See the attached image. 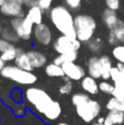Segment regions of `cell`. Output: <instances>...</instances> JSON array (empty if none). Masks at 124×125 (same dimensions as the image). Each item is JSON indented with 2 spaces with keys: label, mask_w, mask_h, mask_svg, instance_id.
<instances>
[{
  "label": "cell",
  "mask_w": 124,
  "mask_h": 125,
  "mask_svg": "<svg viewBox=\"0 0 124 125\" xmlns=\"http://www.w3.org/2000/svg\"><path fill=\"white\" fill-rule=\"evenodd\" d=\"M1 30H2V28H1V25H0V32H1Z\"/></svg>",
  "instance_id": "ee69618b"
},
{
  "label": "cell",
  "mask_w": 124,
  "mask_h": 125,
  "mask_svg": "<svg viewBox=\"0 0 124 125\" xmlns=\"http://www.w3.org/2000/svg\"><path fill=\"white\" fill-rule=\"evenodd\" d=\"M14 65L18 67H20L21 69H24L26 71H33L34 68H33L32 64H31L30 59H29L28 55H26V52H23V51L20 50L19 54H18L17 58L14 61Z\"/></svg>",
  "instance_id": "d6986e66"
},
{
  "label": "cell",
  "mask_w": 124,
  "mask_h": 125,
  "mask_svg": "<svg viewBox=\"0 0 124 125\" xmlns=\"http://www.w3.org/2000/svg\"><path fill=\"white\" fill-rule=\"evenodd\" d=\"M14 47H15L14 44L10 43V42L6 41L4 39L0 37V54L7 52V51H9V50H12V48H14Z\"/></svg>",
  "instance_id": "836d02e7"
},
{
  "label": "cell",
  "mask_w": 124,
  "mask_h": 125,
  "mask_svg": "<svg viewBox=\"0 0 124 125\" xmlns=\"http://www.w3.org/2000/svg\"><path fill=\"white\" fill-rule=\"evenodd\" d=\"M26 55H28L29 59H30L34 69L43 68V67H45L47 65V57H46V55L44 53L40 52V51H36V50L28 51Z\"/></svg>",
  "instance_id": "7c38bea8"
},
{
  "label": "cell",
  "mask_w": 124,
  "mask_h": 125,
  "mask_svg": "<svg viewBox=\"0 0 124 125\" xmlns=\"http://www.w3.org/2000/svg\"><path fill=\"white\" fill-rule=\"evenodd\" d=\"M110 79L112 80L114 87H115L113 93H112V97L124 101V73L119 70L116 66H113L111 69Z\"/></svg>",
  "instance_id": "30bf717a"
},
{
  "label": "cell",
  "mask_w": 124,
  "mask_h": 125,
  "mask_svg": "<svg viewBox=\"0 0 124 125\" xmlns=\"http://www.w3.org/2000/svg\"><path fill=\"white\" fill-rule=\"evenodd\" d=\"M108 43H109L110 45H112V46H115V45H118V44H120L119 43V41H118V39L115 37V35H114L111 31H110L109 36H108Z\"/></svg>",
  "instance_id": "e575fe53"
},
{
  "label": "cell",
  "mask_w": 124,
  "mask_h": 125,
  "mask_svg": "<svg viewBox=\"0 0 124 125\" xmlns=\"http://www.w3.org/2000/svg\"><path fill=\"white\" fill-rule=\"evenodd\" d=\"M120 18H119L116 11L110 10V9L105 8L102 12V22L104 23V25L107 26L109 30H112L114 26L116 25V23L119 22Z\"/></svg>",
  "instance_id": "9a60e30c"
},
{
  "label": "cell",
  "mask_w": 124,
  "mask_h": 125,
  "mask_svg": "<svg viewBox=\"0 0 124 125\" xmlns=\"http://www.w3.org/2000/svg\"><path fill=\"white\" fill-rule=\"evenodd\" d=\"M0 75L6 79L22 86H32L37 81V77L33 71H26L15 65H6L1 69Z\"/></svg>",
  "instance_id": "277c9868"
},
{
  "label": "cell",
  "mask_w": 124,
  "mask_h": 125,
  "mask_svg": "<svg viewBox=\"0 0 124 125\" xmlns=\"http://www.w3.org/2000/svg\"><path fill=\"white\" fill-rule=\"evenodd\" d=\"M76 113L85 123H91L98 119L101 113V104L97 100L90 98L85 103L76 105Z\"/></svg>",
  "instance_id": "5b68a950"
},
{
  "label": "cell",
  "mask_w": 124,
  "mask_h": 125,
  "mask_svg": "<svg viewBox=\"0 0 124 125\" xmlns=\"http://www.w3.org/2000/svg\"><path fill=\"white\" fill-rule=\"evenodd\" d=\"M92 125H103V124H99V123H94V124H92Z\"/></svg>",
  "instance_id": "7bdbcfd3"
},
{
  "label": "cell",
  "mask_w": 124,
  "mask_h": 125,
  "mask_svg": "<svg viewBox=\"0 0 124 125\" xmlns=\"http://www.w3.org/2000/svg\"><path fill=\"white\" fill-rule=\"evenodd\" d=\"M105 108L109 111H120V112H124V101L120 99L112 97L108 100Z\"/></svg>",
  "instance_id": "cb8c5ba5"
},
{
  "label": "cell",
  "mask_w": 124,
  "mask_h": 125,
  "mask_svg": "<svg viewBox=\"0 0 124 125\" xmlns=\"http://www.w3.org/2000/svg\"><path fill=\"white\" fill-rule=\"evenodd\" d=\"M23 95L33 110L43 117L47 115L55 103V100L52 99L47 91L39 87H29L23 92Z\"/></svg>",
  "instance_id": "7a4b0ae2"
},
{
  "label": "cell",
  "mask_w": 124,
  "mask_h": 125,
  "mask_svg": "<svg viewBox=\"0 0 124 125\" xmlns=\"http://www.w3.org/2000/svg\"><path fill=\"white\" fill-rule=\"evenodd\" d=\"M110 31L115 35V37L118 39L119 43L124 44V20L120 19L119 20V22L116 23V25Z\"/></svg>",
  "instance_id": "d4e9b609"
},
{
  "label": "cell",
  "mask_w": 124,
  "mask_h": 125,
  "mask_svg": "<svg viewBox=\"0 0 124 125\" xmlns=\"http://www.w3.org/2000/svg\"><path fill=\"white\" fill-rule=\"evenodd\" d=\"M72 91V80H67L65 83H63L59 87V93L63 95L70 94Z\"/></svg>",
  "instance_id": "4dcf8cb0"
},
{
  "label": "cell",
  "mask_w": 124,
  "mask_h": 125,
  "mask_svg": "<svg viewBox=\"0 0 124 125\" xmlns=\"http://www.w3.org/2000/svg\"><path fill=\"white\" fill-rule=\"evenodd\" d=\"M105 7L110 10L118 11L121 8V0H104Z\"/></svg>",
  "instance_id": "d6a6232c"
},
{
  "label": "cell",
  "mask_w": 124,
  "mask_h": 125,
  "mask_svg": "<svg viewBox=\"0 0 124 125\" xmlns=\"http://www.w3.org/2000/svg\"><path fill=\"white\" fill-rule=\"evenodd\" d=\"M33 37L35 42L42 46H48L53 42V31L51 26L46 23H41L34 26L33 31Z\"/></svg>",
  "instance_id": "ba28073f"
},
{
  "label": "cell",
  "mask_w": 124,
  "mask_h": 125,
  "mask_svg": "<svg viewBox=\"0 0 124 125\" xmlns=\"http://www.w3.org/2000/svg\"><path fill=\"white\" fill-rule=\"evenodd\" d=\"M6 66V62H4L3 61H2V58H1V56H0V71H1V69L3 68V67Z\"/></svg>",
  "instance_id": "f35d334b"
},
{
  "label": "cell",
  "mask_w": 124,
  "mask_h": 125,
  "mask_svg": "<svg viewBox=\"0 0 124 125\" xmlns=\"http://www.w3.org/2000/svg\"><path fill=\"white\" fill-rule=\"evenodd\" d=\"M10 1L17 2V3H20V4H23V0H10Z\"/></svg>",
  "instance_id": "ab89813d"
},
{
  "label": "cell",
  "mask_w": 124,
  "mask_h": 125,
  "mask_svg": "<svg viewBox=\"0 0 124 125\" xmlns=\"http://www.w3.org/2000/svg\"><path fill=\"white\" fill-rule=\"evenodd\" d=\"M37 1H39V0H23V7L30 9V8H32V7L37 6Z\"/></svg>",
  "instance_id": "d590c367"
},
{
  "label": "cell",
  "mask_w": 124,
  "mask_h": 125,
  "mask_svg": "<svg viewBox=\"0 0 124 125\" xmlns=\"http://www.w3.org/2000/svg\"><path fill=\"white\" fill-rule=\"evenodd\" d=\"M20 50L15 46L14 48H12V50H9L7 51V52L2 53V54H0V56H1L2 61L4 62H14L15 58H17L18 54H19Z\"/></svg>",
  "instance_id": "4316f807"
},
{
  "label": "cell",
  "mask_w": 124,
  "mask_h": 125,
  "mask_svg": "<svg viewBox=\"0 0 124 125\" xmlns=\"http://www.w3.org/2000/svg\"><path fill=\"white\" fill-rule=\"evenodd\" d=\"M97 123H99V124H103V123H104V117L99 116V117H98V120H97Z\"/></svg>",
  "instance_id": "74e56055"
},
{
  "label": "cell",
  "mask_w": 124,
  "mask_h": 125,
  "mask_svg": "<svg viewBox=\"0 0 124 125\" xmlns=\"http://www.w3.org/2000/svg\"><path fill=\"white\" fill-rule=\"evenodd\" d=\"M10 26L14 30L19 39L22 41H30L33 37V31L35 25L26 15L11 19Z\"/></svg>",
  "instance_id": "8992f818"
},
{
  "label": "cell",
  "mask_w": 124,
  "mask_h": 125,
  "mask_svg": "<svg viewBox=\"0 0 124 125\" xmlns=\"http://www.w3.org/2000/svg\"><path fill=\"white\" fill-rule=\"evenodd\" d=\"M0 37L4 39L6 41L10 42L12 44H17L20 41L19 36L17 35V33L14 32L11 26H6V28H2L1 32H0Z\"/></svg>",
  "instance_id": "44dd1931"
},
{
  "label": "cell",
  "mask_w": 124,
  "mask_h": 125,
  "mask_svg": "<svg viewBox=\"0 0 124 125\" xmlns=\"http://www.w3.org/2000/svg\"><path fill=\"white\" fill-rule=\"evenodd\" d=\"M100 57V65H101V78L103 80H109L111 78V69L113 67V62L108 55H101Z\"/></svg>",
  "instance_id": "2e32d148"
},
{
  "label": "cell",
  "mask_w": 124,
  "mask_h": 125,
  "mask_svg": "<svg viewBox=\"0 0 124 125\" xmlns=\"http://www.w3.org/2000/svg\"><path fill=\"white\" fill-rule=\"evenodd\" d=\"M56 125H70V124L66 123V122H59V123H57Z\"/></svg>",
  "instance_id": "b9f144b4"
},
{
  "label": "cell",
  "mask_w": 124,
  "mask_h": 125,
  "mask_svg": "<svg viewBox=\"0 0 124 125\" xmlns=\"http://www.w3.org/2000/svg\"><path fill=\"white\" fill-rule=\"evenodd\" d=\"M53 2H54V0H39L37 1V6L44 12H50V10L53 8Z\"/></svg>",
  "instance_id": "1f68e13d"
},
{
  "label": "cell",
  "mask_w": 124,
  "mask_h": 125,
  "mask_svg": "<svg viewBox=\"0 0 124 125\" xmlns=\"http://www.w3.org/2000/svg\"><path fill=\"white\" fill-rule=\"evenodd\" d=\"M0 13L3 14L4 17L11 18V19L23 17L24 15L23 4H20V3H17V2L8 0L3 6L0 7Z\"/></svg>",
  "instance_id": "8fae6325"
},
{
  "label": "cell",
  "mask_w": 124,
  "mask_h": 125,
  "mask_svg": "<svg viewBox=\"0 0 124 125\" xmlns=\"http://www.w3.org/2000/svg\"><path fill=\"white\" fill-rule=\"evenodd\" d=\"M90 99L89 94L86 92H76L72 95V103L74 104L75 106L79 105V104H83L85 103L86 101Z\"/></svg>",
  "instance_id": "83f0119b"
},
{
  "label": "cell",
  "mask_w": 124,
  "mask_h": 125,
  "mask_svg": "<svg viewBox=\"0 0 124 125\" xmlns=\"http://www.w3.org/2000/svg\"><path fill=\"white\" fill-rule=\"evenodd\" d=\"M51 23L62 35L77 39L75 30V17L72 10L64 4L54 6L48 12Z\"/></svg>",
  "instance_id": "6da1fadb"
},
{
  "label": "cell",
  "mask_w": 124,
  "mask_h": 125,
  "mask_svg": "<svg viewBox=\"0 0 124 125\" xmlns=\"http://www.w3.org/2000/svg\"><path fill=\"white\" fill-rule=\"evenodd\" d=\"M75 30L77 40L86 44L94 37L97 31L96 19L87 13H78L75 15Z\"/></svg>",
  "instance_id": "3957f363"
},
{
  "label": "cell",
  "mask_w": 124,
  "mask_h": 125,
  "mask_svg": "<svg viewBox=\"0 0 124 125\" xmlns=\"http://www.w3.org/2000/svg\"><path fill=\"white\" fill-rule=\"evenodd\" d=\"M111 54L112 57L118 62L124 64V44H118V45L113 46Z\"/></svg>",
  "instance_id": "484cf974"
},
{
  "label": "cell",
  "mask_w": 124,
  "mask_h": 125,
  "mask_svg": "<svg viewBox=\"0 0 124 125\" xmlns=\"http://www.w3.org/2000/svg\"><path fill=\"white\" fill-rule=\"evenodd\" d=\"M81 42L78 41L77 39H70L65 35H59L56 40H55L53 47L56 53L59 54H66V53H72V52H78L81 47Z\"/></svg>",
  "instance_id": "52a82bcc"
},
{
  "label": "cell",
  "mask_w": 124,
  "mask_h": 125,
  "mask_svg": "<svg viewBox=\"0 0 124 125\" xmlns=\"http://www.w3.org/2000/svg\"><path fill=\"white\" fill-rule=\"evenodd\" d=\"M7 1H8V0H0V7H2V6H3V4L6 3Z\"/></svg>",
  "instance_id": "60d3db41"
},
{
  "label": "cell",
  "mask_w": 124,
  "mask_h": 125,
  "mask_svg": "<svg viewBox=\"0 0 124 125\" xmlns=\"http://www.w3.org/2000/svg\"><path fill=\"white\" fill-rule=\"evenodd\" d=\"M65 77L72 81H80L86 76V70L83 66L76 64L75 62H67L62 65Z\"/></svg>",
  "instance_id": "9c48e42d"
},
{
  "label": "cell",
  "mask_w": 124,
  "mask_h": 125,
  "mask_svg": "<svg viewBox=\"0 0 124 125\" xmlns=\"http://www.w3.org/2000/svg\"><path fill=\"white\" fill-rule=\"evenodd\" d=\"M115 66L118 67V69L120 71H123V73H124V64H123V62H118Z\"/></svg>",
  "instance_id": "8d00e7d4"
},
{
  "label": "cell",
  "mask_w": 124,
  "mask_h": 125,
  "mask_svg": "<svg viewBox=\"0 0 124 125\" xmlns=\"http://www.w3.org/2000/svg\"><path fill=\"white\" fill-rule=\"evenodd\" d=\"M78 58V52H72V53H66V54H59L54 58L53 62L62 66L63 64L67 62H75Z\"/></svg>",
  "instance_id": "603a6c76"
},
{
  "label": "cell",
  "mask_w": 124,
  "mask_h": 125,
  "mask_svg": "<svg viewBox=\"0 0 124 125\" xmlns=\"http://www.w3.org/2000/svg\"><path fill=\"white\" fill-rule=\"evenodd\" d=\"M64 2H65V6L72 11H78L81 8L83 0H64Z\"/></svg>",
  "instance_id": "f546056e"
},
{
  "label": "cell",
  "mask_w": 124,
  "mask_h": 125,
  "mask_svg": "<svg viewBox=\"0 0 124 125\" xmlns=\"http://www.w3.org/2000/svg\"><path fill=\"white\" fill-rule=\"evenodd\" d=\"M87 71L88 75L93 77L94 79H100L102 73H101V65H100V57L97 55H92L89 57L87 62Z\"/></svg>",
  "instance_id": "5bb4252c"
},
{
  "label": "cell",
  "mask_w": 124,
  "mask_h": 125,
  "mask_svg": "<svg viewBox=\"0 0 124 125\" xmlns=\"http://www.w3.org/2000/svg\"><path fill=\"white\" fill-rule=\"evenodd\" d=\"M44 71L45 73L51 78H61V77H65L64 70L62 68V66L55 64V62H50L44 67Z\"/></svg>",
  "instance_id": "ffe728a7"
},
{
  "label": "cell",
  "mask_w": 124,
  "mask_h": 125,
  "mask_svg": "<svg viewBox=\"0 0 124 125\" xmlns=\"http://www.w3.org/2000/svg\"><path fill=\"white\" fill-rule=\"evenodd\" d=\"M124 123V112L120 111H109L104 117L103 125H121Z\"/></svg>",
  "instance_id": "ac0fdd59"
},
{
  "label": "cell",
  "mask_w": 124,
  "mask_h": 125,
  "mask_svg": "<svg viewBox=\"0 0 124 125\" xmlns=\"http://www.w3.org/2000/svg\"><path fill=\"white\" fill-rule=\"evenodd\" d=\"M26 17L32 21L34 25H39V24L43 23V18H44V11L40 8L39 6L32 7V8L28 9L26 11Z\"/></svg>",
  "instance_id": "e0dca14e"
},
{
  "label": "cell",
  "mask_w": 124,
  "mask_h": 125,
  "mask_svg": "<svg viewBox=\"0 0 124 125\" xmlns=\"http://www.w3.org/2000/svg\"><path fill=\"white\" fill-rule=\"evenodd\" d=\"M80 86L83 92L88 93L89 95H96L99 92V83L97 82V79L89 75L85 76L80 80Z\"/></svg>",
  "instance_id": "4fadbf2b"
},
{
  "label": "cell",
  "mask_w": 124,
  "mask_h": 125,
  "mask_svg": "<svg viewBox=\"0 0 124 125\" xmlns=\"http://www.w3.org/2000/svg\"><path fill=\"white\" fill-rule=\"evenodd\" d=\"M114 89H115L114 84L112 83V82L108 81V80H103V81L99 82V91L105 93V94H111L112 95Z\"/></svg>",
  "instance_id": "f1b7e54d"
},
{
  "label": "cell",
  "mask_w": 124,
  "mask_h": 125,
  "mask_svg": "<svg viewBox=\"0 0 124 125\" xmlns=\"http://www.w3.org/2000/svg\"><path fill=\"white\" fill-rule=\"evenodd\" d=\"M86 46H87L88 51L91 52L92 54H100L103 48V42L100 37H97V39L93 37L92 40L86 43Z\"/></svg>",
  "instance_id": "7402d4cb"
}]
</instances>
